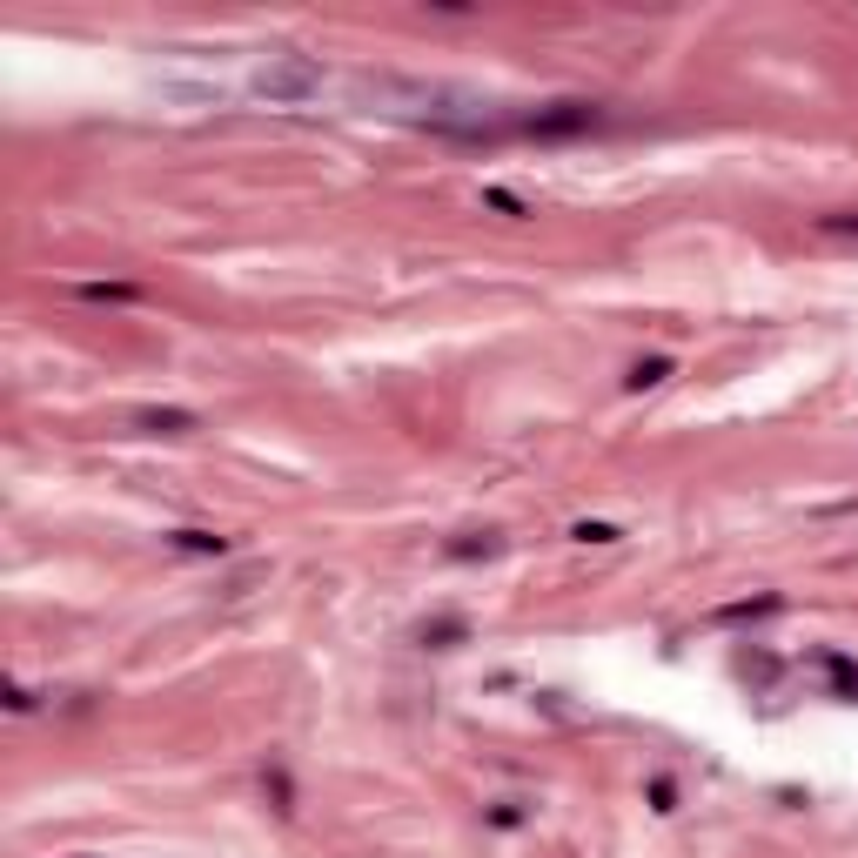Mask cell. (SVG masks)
<instances>
[{
	"label": "cell",
	"instance_id": "cell-1",
	"mask_svg": "<svg viewBox=\"0 0 858 858\" xmlns=\"http://www.w3.org/2000/svg\"><path fill=\"white\" fill-rule=\"evenodd\" d=\"M255 88L269 94V101H309V94L322 88V68H316V61L282 54V61H262V68H255Z\"/></svg>",
	"mask_w": 858,
	"mask_h": 858
},
{
	"label": "cell",
	"instance_id": "cell-2",
	"mask_svg": "<svg viewBox=\"0 0 858 858\" xmlns=\"http://www.w3.org/2000/svg\"><path fill=\"white\" fill-rule=\"evenodd\" d=\"M168 550H181V557H228L235 543L215 537V530H168Z\"/></svg>",
	"mask_w": 858,
	"mask_h": 858
},
{
	"label": "cell",
	"instance_id": "cell-3",
	"mask_svg": "<svg viewBox=\"0 0 858 858\" xmlns=\"http://www.w3.org/2000/svg\"><path fill=\"white\" fill-rule=\"evenodd\" d=\"M128 423L148 429V436H188V429H195V416H188V409H135Z\"/></svg>",
	"mask_w": 858,
	"mask_h": 858
},
{
	"label": "cell",
	"instance_id": "cell-4",
	"mask_svg": "<svg viewBox=\"0 0 858 858\" xmlns=\"http://www.w3.org/2000/svg\"><path fill=\"white\" fill-rule=\"evenodd\" d=\"M664 376H671V362H664V356H651V362H637L631 376H624V389H657Z\"/></svg>",
	"mask_w": 858,
	"mask_h": 858
},
{
	"label": "cell",
	"instance_id": "cell-5",
	"mask_svg": "<svg viewBox=\"0 0 858 858\" xmlns=\"http://www.w3.org/2000/svg\"><path fill=\"white\" fill-rule=\"evenodd\" d=\"M81 295H88V302H135L128 282H81Z\"/></svg>",
	"mask_w": 858,
	"mask_h": 858
},
{
	"label": "cell",
	"instance_id": "cell-6",
	"mask_svg": "<svg viewBox=\"0 0 858 858\" xmlns=\"http://www.w3.org/2000/svg\"><path fill=\"white\" fill-rule=\"evenodd\" d=\"M570 537H577V543H617V530H610V523H577Z\"/></svg>",
	"mask_w": 858,
	"mask_h": 858
},
{
	"label": "cell",
	"instance_id": "cell-7",
	"mask_svg": "<svg viewBox=\"0 0 858 858\" xmlns=\"http://www.w3.org/2000/svg\"><path fill=\"white\" fill-rule=\"evenodd\" d=\"M818 228H825V235H858V215H825Z\"/></svg>",
	"mask_w": 858,
	"mask_h": 858
},
{
	"label": "cell",
	"instance_id": "cell-8",
	"mask_svg": "<svg viewBox=\"0 0 858 858\" xmlns=\"http://www.w3.org/2000/svg\"><path fill=\"white\" fill-rule=\"evenodd\" d=\"M483 202H490V208H503V215H523V202H517V195H503V188H490Z\"/></svg>",
	"mask_w": 858,
	"mask_h": 858
}]
</instances>
